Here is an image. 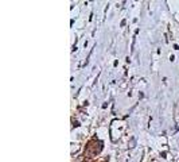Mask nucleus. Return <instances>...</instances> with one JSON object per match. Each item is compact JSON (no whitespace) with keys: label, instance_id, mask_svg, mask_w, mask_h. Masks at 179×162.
Here are the masks:
<instances>
[{"label":"nucleus","instance_id":"nucleus-1","mask_svg":"<svg viewBox=\"0 0 179 162\" xmlns=\"http://www.w3.org/2000/svg\"><path fill=\"white\" fill-rule=\"evenodd\" d=\"M135 145H136V139L132 138L131 141H129V143H128V147H129V149H132V147H135Z\"/></svg>","mask_w":179,"mask_h":162}]
</instances>
